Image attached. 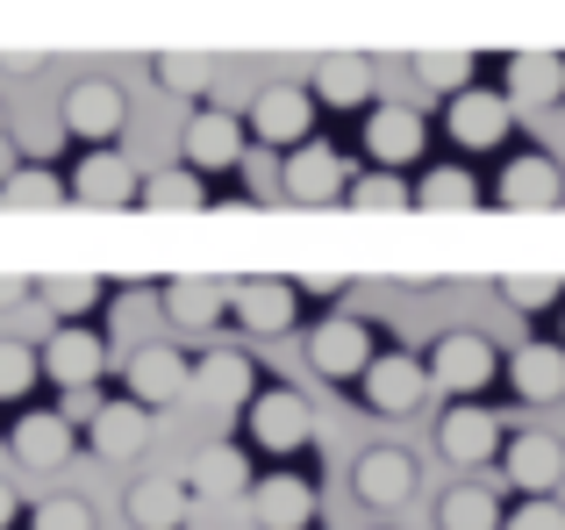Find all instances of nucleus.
<instances>
[{"instance_id":"f257e3e1","label":"nucleus","mask_w":565,"mask_h":530,"mask_svg":"<svg viewBox=\"0 0 565 530\" xmlns=\"http://www.w3.org/2000/svg\"><path fill=\"white\" fill-rule=\"evenodd\" d=\"M244 423H250V445L273 452V459H287V452H301L308 437H316V416H308V402L294 388H265L244 402Z\"/></svg>"},{"instance_id":"f03ea898","label":"nucleus","mask_w":565,"mask_h":530,"mask_svg":"<svg viewBox=\"0 0 565 530\" xmlns=\"http://www.w3.org/2000/svg\"><path fill=\"white\" fill-rule=\"evenodd\" d=\"M57 123H65L72 137H86V144H108V137H122L129 100H122L115 80H72L65 100H57Z\"/></svg>"},{"instance_id":"7ed1b4c3","label":"nucleus","mask_w":565,"mask_h":530,"mask_svg":"<svg viewBox=\"0 0 565 530\" xmlns=\"http://www.w3.org/2000/svg\"><path fill=\"white\" fill-rule=\"evenodd\" d=\"M429 394V365H415L408 351H373V365L359 373V402L373 409V416H408L415 402Z\"/></svg>"},{"instance_id":"20e7f679","label":"nucleus","mask_w":565,"mask_h":530,"mask_svg":"<svg viewBox=\"0 0 565 530\" xmlns=\"http://www.w3.org/2000/svg\"><path fill=\"white\" fill-rule=\"evenodd\" d=\"M494 344H487L480 330H451V337H437V351H429V388H444V394H480L487 380H494Z\"/></svg>"},{"instance_id":"39448f33","label":"nucleus","mask_w":565,"mask_h":530,"mask_svg":"<svg viewBox=\"0 0 565 530\" xmlns=\"http://www.w3.org/2000/svg\"><path fill=\"white\" fill-rule=\"evenodd\" d=\"M308 365H316L322 380H359L365 365H373V330H365L359 316H330L308 330Z\"/></svg>"},{"instance_id":"423d86ee","label":"nucleus","mask_w":565,"mask_h":530,"mask_svg":"<svg viewBox=\"0 0 565 530\" xmlns=\"http://www.w3.org/2000/svg\"><path fill=\"white\" fill-rule=\"evenodd\" d=\"M308 129H316V94H308V86H265V94L250 100V137L273 144V151L308 144Z\"/></svg>"},{"instance_id":"0eeeda50","label":"nucleus","mask_w":565,"mask_h":530,"mask_svg":"<svg viewBox=\"0 0 565 530\" xmlns=\"http://www.w3.org/2000/svg\"><path fill=\"white\" fill-rule=\"evenodd\" d=\"M351 488H359L365 509H386V517H394V509L415 495V459L401 445H373V452H359V466H351Z\"/></svg>"},{"instance_id":"6e6552de","label":"nucleus","mask_w":565,"mask_h":530,"mask_svg":"<svg viewBox=\"0 0 565 530\" xmlns=\"http://www.w3.org/2000/svg\"><path fill=\"white\" fill-rule=\"evenodd\" d=\"M501 474H509V488H523V495H558L565 445H558V437H544V431H523V437L501 445Z\"/></svg>"},{"instance_id":"1a4fd4ad","label":"nucleus","mask_w":565,"mask_h":530,"mask_svg":"<svg viewBox=\"0 0 565 530\" xmlns=\"http://www.w3.org/2000/svg\"><path fill=\"white\" fill-rule=\"evenodd\" d=\"M437 452H444V459H458V466L494 459V452H501V416H494L487 402H458V409H444V423H437Z\"/></svg>"},{"instance_id":"9d476101","label":"nucleus","mask_w":565,"mask_h":530,"mask_svg":"<svg viewBox=\"0 0 565 530\" xmlns=\"http://www.w3.org/2000/svg\"><path fill=\"white\" fill-rule=\"evenodd\" d=\"M186 388H193V373H186V359L172 344H137L129 351V402L166 409V402H180Z\"/></svg>"},{"instance_id":"9b49d317","label":"nucleus","mask_w":565,"mask_h":530,"mask_svg":"<svg viewBox=\"0 0 565 530\" xmlns=\"http://www.w3.org/2000/svg\"><path fill=\"white\" fill-rule=\"evenodd\" d=\"M137 166H129L122 151H108V144H94V151L79 158V172H72V194L94 201V209H122V201H137Z\"/></svg>"},{"instance_id":"f8f14e48","label":"nucleus","mask_w":565,"mask_h":530,"mask_svg":"<svg viewBox=\"0 0 565 530\" xmlns=\"http://www.w3.org/2000/svg\"><path fill=\"white\" fill-rule=\"evenodd\" d=\"M230 316L258 337H279L294 322V279H230Z\"/></svg>"},{"instance_id":"ddd939ff","label":"nucleus","mask_w":565,"mask_h":530,"mask_svg":"<svg viewBox=\"0 0 565 530\" xmlns=\"http://www.w3.org/2000/svg\"><path fill=\"white\" fill-rule=\"evenodd\" d=\"M250 517H258V530H308L316 523V488L301 474H273L250 488Z\"/></svg>"},{"instance_id":"4468645a","label":"nucleus","mask_w":565,"mask_h":530,"mask_svg":"<svg viewBox=\"0 0 565 530\" xmlns=\"http://www.w3.org/2000/svg\"><path fill=\"white\" fill-rule=\"evenodd\" d=\"M444 129H451L466 151H494V144L509 137V100H501V94H480V86H466V94H451V115H444Z\"/></svg>"},{"instance_id":"2eb2a0df","label":"nucleus","mask_w":565,"mask_h":530,"mask_svg":"<svg viewBox=\"0 0 565 530\" xmlns=\"http://www.w3.org/2000/svg\"><path fill=\"white\" fill-rule=\"evenodd\" d=\"M365 151H373L386 172H394V166H415V158H423V115L401 108V100L373 108V115H365Z\"/></svg>"},{"instance_id":"dca6fc26","label":"nucleus","mask_w":565,"mask_h":530,"mask_svg":"<svg viewBox=\"0 0 565 530\" xmlns=\"http://www.w3.org/2000/svg\"><path fill=\"white\" fill-rule=\"evenodd\" d=\"M100 365H108V344H100L94 330H79V322H72V330H57L51 344H43V373H51L57 388H94Z\"/></svg>"},{"instance_id":"f3484780","label":"nucleus","mask_w":565,"mask_h":530,"mask_svg":"<svg viewBox=\"0 0 565 530\" xmlns=\"http://www.w3.org/2000/svg\"><path fill=\"white\" fill-rule=\"evenodd\" d=\"M186 166L193 172H230V166H244V123L236 115H193L186 123Z\"/></svg>"},{"instance_id":"a211bd4d","label":"nucleus","mask_w":565,"mask_h":530,"mask_svg":"<svg viewBox=\"0 0 565 530\" xmlns=\"http://www.w3.org/2000/svg\"><path fill=\"white\" fill-rule=\"evenodd\" d=\"M287 194L294 201H308V209H316V201H337L344 194V158L330 151V144H294V158H287Z\"/></svg>"},{"instance_id":"6ab92c4d","label":"nucleus","mask_w":565,"mask_h":530,"mask_svg":"<svg viewBox=\"0 0 565 530\" xmlns=\"http://www.w3.org/2000/svg\"><path fill=\"white\" fill-rule=\"evenodd\" d=\"M86 437H94L100 459H137V452L151 445V409L143 402H100V416L86 423Z\"/></svg>"},{"instance_id":"aec40b11","label":"nucleus","mask_w":565,"mask_h":530,"mask_svg":"<svg viewBox=\"0 0 565 530\" xmlns=\"http://www.w3.org/2000/svg\"><path fill=\"white\" fill-rule=\"evenodd\" d=\"M14 459L36 466V474L65 466L72 459V423L57 416V409H29V416H14Z\"/></svg>"},{"instance_id":"412c9836","label":"nucleus","mask_w":565,"mask_h":530,"mask_svg":"<svg viewBox=\"0 0 565 530\" xmlns=\"http://www.w3.org/2000/svg\"><path fill=\"white\" fill-rule=\"evenodd\" d=\"M501 201H509V209H558L565 201V172L544 151H523L509 172H501Z\"/></svg>"},{"instance_id":"4be33fe9","label":"nucleus","mask_w":565,"mask_h":530,"mask_svg":"<svg viewBox=\"0 0 565 530\" xmlns=\"http://www.w3.org/2000/svg\"><path fill=\"white\" fill-rule=\"evenodd\" d=\"M166 316L180 322V330H207V322L230 316V279H166Z\"/></svg>"},{"instance_id":"5701e85b","label":"nucleus","mask_w":565,"mask_h":530,"mask_svg":"<svg viewBox=\"0 0 565 530\" xmlns=\"http://www.w3.org/2000/svg\"><path fill=\"white\" fill-rule=\"evenodd\" d=\"M509 380L523 402H558L565 394V344H523L509 359Z\"/></svg>"},{"instance_id":"b1692460","label":"nucleus","mask_w":565,"mask_h":530,"mask_svg":"<svg viewBox=\"0 0 565 530\" xmlns=\"http://www.w3.org/2000/svg\"><path fill=\"white\" fill-rule=\"evenodd\" d=\"M244 488H250V459L236 445H207L201 459H193V474H186V495H207V502L244 495Z\"/></svg>"},{"instance_id":"393cba45","label":"nucleus","mask_w":565,"mask_h":530,"mask_svg":"<svg viewBox=\"0 0 565 530\" xmlns=\"http://www.w3.org/2000/svg\"><path fill=\"white\" fill-rule=\"evenodd\" d=\"M193 388H201L207 402H222V409H244L250 402V359H244V351H230V344L207 351V359L193 365Z\"/></svg>"},{"instance_id":"a878e982","label":"nucleus","mask_w":565,"mask_h":530,"mask_svg":"<svg viewBox=\"0 0 565 530\" xmlns=\"http://www.w3.org/2000/svg\"><path fill=\"white\" fill-rule=\"evenodd\" d=\"M565 94V57H509V100H523V108H552V100Z\"/></svg>"},{"instance_id":"bb28decb","label":"nucleus","mask_w":565,"mask_h":530,"mask_svg":"<svg viewBox=\"0 0 565 530\" xmlns=\"http://www.w3.org/2000/svg\"><path fill=\"white\" fill-rule=\"evenodd\" d=\"M129 523L137 530H180L186 523V480H137L129 488Z\"/></svg>"},{"instance_id":"cd10ccee","label":"nucleus","mask_w":565,"mask_h":530,"mask_svg":"<svg viewBox=\"0 0 565 530\" xmlns=\"http://www.w3.org/2000/svg\"><path fill=\"white\" fill-rule=\"evenodd\" d=\"M365 94H373V65H365V57H322V65H316V100H330V108H359Z\"/></svg>"},{"instance_id":"c85d7f7f","label":"nucleus","mask_w":565,"mask_h":530,"mask_svg":"<svg viewBox=\"0 0 565 530\" xmlns=\"http://www.w3.org/2000/svg\"><path fill=\"white\" fill-rule=\"evenodd\" d=\"M437 530H501V502L487 488H451L437 495Z\"/></svg>"},{"instance_id":"c756f323","label":"nucleus","mask_w":565,"mask_h":530,"mask_svg":"<svg viewBox=\"0 0 565 530\" xmlns=\"http://www.w3.org/2000/svg\"><path fill=\"white\" fill-rule=\"evenodd\" d=\"M415 201H423V209H480V180H472L466 166H437V172H423Z\"/></svg>"},{"instance_id":"7c9ffc66","label":"nucleus","mask_w":565,"mask_h":530,"mask_svg":"<svg viewBox=\"0 0 565 530\" xmlns=\"http://www.w3.org/2000/svg\"><path fill=\"white\" fill-rule=\"evenodd\" d=\"M65 194H72V187L57 180V172H43V166H14V180L0 187V201H8V209H57Z\"/></svg>"},{"instance_id":"2f4dec72","label":"nucleus","mask_w":565,"mask_h":530,"mask_svg":"<svg viewBox=\"0 0 565 530\" xmlns=\"http://www.w3.org/2000/svg\"><path fill=\"white\" fill-rule=\"evenodd\" d=\"M415 86H429V94H466L472 86V57L466 51H423L415 57Z\"/></svg>"},{"instance_id":"473e14b6","label":"nucleus","mask_w":565,"mask_h":530,"mask_svg":"<svg viewBox=\"0 0 565 530\" xmlns=\"http://www.w3.org/2000/svg\"><path fill=\"white\" fill-rule=\"evenodd\" d=\"M137 201L143 209H201L207 194H201V172L186 166V172H151V180L137 187Z\"/></svg>"},{"instance_id":"72a5a7b5","label":"nucleus","mask_w":565,"mask_h":530,"mask_svg":"<svg viewBox=\"0 0 565 530\" xmlns=\"http://www.w3.org/2000/svg\"><path fill=\"white\" fill-rule=\"evenodd\" d=\"M36 373H43L36 351L14 344V337H0V402H22V394L36 388Z\"/></svg>"},{"instance_id":"f704fd0d","label":"nucleus","mask_w":565,"mask_h":530,"mask_svg":"<svg viewBox=\"0 0 565 530\" xmlns=\"http://www.w3.org/2000/svg\"><path fill=\"white\" fill-rule=\"evenodd\" d=\"M100 301V279H86V273H65V279H43V308L51 316H86V308Z\"/></svg>"},{"instance_id":"c9c22d12","label":"nucleus","mask_w":565,"mask_h":530,"mask_svg":"<svg viewBox=\"0 0 565 530\" xmlns=\"http://www.w3.org/2000/svg\"><path fill=\"white\" fill-rule=\"evenodd\" d=\"M558 287H565L558 273H509V279H501V301L523 308V316H537V308L558 301Z\"/></svg>"},{"instance_id":"e433bc0d","label":"nucleus","mask_w":565,"mask_h":530,"mask_svg":"<svg viewBox=\"0 0 565 530\" xmlns=\"http://www.w3.org/2000/svg\"><path fill=\"white\" fill-rule=\"evenodd\" d=\"M158 86L166 94H207L215 86V57H158Z\"/></svg>"},{"instance_id":"4c0bfd02","label":"nucleus","mask_w":565,"mask_h":530,"mask_svg":"<svg viewBox=\"0 0 565 530\" xmlns=\"http://www.w3.org/2000/svg\"><path fill=\"white\" fill-rule=\"evenodd\" d=\"M344 201L351 209H408V187H401L394 172H365V180L344 187Z\"/></svg>"},{"instance_id":"58836bf2","label":"nucleus","mask_w":565,"mask_h":530,"mask_svg":"<svg viewBox=\"0 0 565 530\" xmlns=\"http://www.w3.org/2000/svg\"><path fill=\"white\" fill-rule=\"evenodd\" d=\"M29 530H94V509H86L79 495H51V502H36Z\"/></svg>"},{"instance_id":"ea45409f","label":"nucleus","mask_w":565,"mask_h":530,"mask_svg":"<svg viewBox=\"0 0 565 530\" xmlns=\"http://www.w3.org/2000/svg\"><path fill=\"white\" fill-rule=\"evenodd\" d=\"M244 180H250V194H258V201L287 194V166L273 158V144H258V151H244Z\"/></svg>"},{"instance_id":"a19ab883","label":"nucleus","mask_w":565,"mask_h":530,"mask_svg":"<svg viewBox=\"0 0 565 530\" xmlns=\"http://www.w3.org/2000/svg\"><path fill=\"white\" fill-rule=\"evenodd\" d=\"M509 530H565V509L552 502V495H530V502L509 517Z\"/></svg>"},{"instance_id":"79ce46f5","label":"nucleus","mask_w":565,"mask_h":530,"mask_svg":"<svg viewBox=\"0 0 565 530\" xmlns=\"http://www.w3.org/2000/svg\"><path fill=\"white\" fill-rule=\"evenodd\" d=\"M65 423H94L100 416V402H94V388H65V409H57Z\"/></svg>"},{"instance_id":"37998d69","label":"nucleus","mask_w":565,"mask_h":530,"mask_svg":"<svg viewBox=\"0 0 565 530\" xmlns=\"http://www.w3.org/2000/svg\"><path fill=\"white\" fill-rule=\"evenodd\" d=\"M57 137H72V129H65V123H36V129H29V151L51 158V151H57Z\"/></svg>"},{"instance_id":"c03bdc74","label":"nucleus","mask_w":565,"mask_h":530,"mask_svg":"<svg viewBox=\"0 0 565 530\" xmlns=\"http://www.w3.org/2000/svg\"><path fill=\"white\" fill-rule=\"evenodd\" d=\"M0 72H8V80H36V72H43V57H29V51H8V57H0Z\"/></svg>"},{"instance_id":"a18cd8bd","label":"nucleus","mask_w":565,"mask_h":530,"mask_svg":"<svg viewBox=\"0 0 565 530\" xmlns=\"http://www.w3.org/2000/svg\"><path fill=\"white\" fill-rule=\"evenodd\" d=\"M29 301V279H14V273H0V308H22Z\"/></svg>"},{"instance_id":"49530a36","label":"nucleus","mask_w":565,"mask_h":530,"mask_svg":"<svg viewBox=\"0 0 565 530\" xmlns=\"http://www.w3.org/2000/svg\"><path fill=\"white\" fill-rule=\"evenodd\" d=\"M8 523H14V488L0 480V530H8Z\"/></svg>"},{"instance_id":"de8ad7c7","label":"nucleus","mask_w":565,"mask_h":530,"mask_svg":"<svg viewBox=\"0 0 565 530\" xmlns=\"http://www.w3.org/2000/svg\"><path fill=\"white\" fill-rule=\"evenodd\" d=\"M14 180V151H8V137H0V187Z\"/></svg>"}]
</instances>
